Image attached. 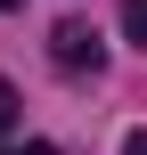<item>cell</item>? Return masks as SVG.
Listing matches in <instances>:
<instances>
[{
    "label": "cell",
    "mask_w": 147,
    "mask_h": 155,
    "mask_svg": "<svg viewBox=\"0 0 147 155\" xmlns=\"http://www.w3.org/2000/svg\"><path fill=\"white\" fill-rule=\"evenodd\" d=\"M49 57H57L65 74H98V57H106V41H98V25H82V16H65V25L49 33Z\"/></svg>",
    "instance_id": "obj_1"
},
{
    "label": "cell",
    "mask_w": 147,
    "mask_h": 155,
    "mask_svg": "<svg viewBox=\"0 0 147 155\" xmlns=\"http://www.w3.org/2000/svg\"><path fill=\"white\" fill-rule=\"evenodd\" d=\"M123 33H131V41L147 49V0H123Z\"/></svg>",
    "instance_id": "obj_2"
},
{
    "label": "cell",
    "mask_w": 147,
    "mask_h": 155,
    "mask_svg": "<svg viewBox=\"0 0 147 155\" xmlns=\"http://www.w3.org/2000/svg\"><path fill=\"white\" fill-rule=\"evenodd\" d=\"M8 131H16V90L0 82V139H8Z\"/></svg>",
    "instance_id": "obj_3"
},
{
    "label": "cell",
    "mask_w": 147,
    "mask_h": 155,
    "mask_svg": "<svg viewBox=\"0 0 147 155\" xmlns=\"http://www.w3.org/2000/svg\"><path fill=\"white\" fill-rule=\"evenodd\" d=\"M123 155H147V131H131V139H123Z\"/></svg>",
    "instance_id": "obj_4"
},
{
    "label": "cell",
    "mask_w": 147,
    "mask_h": 155,
    "mask_svg": "<svg viewBox=\"0 0 147 155\" xmlns=\"http://www.w3.org/2000/svg\"><path fill=\"white\" fill-rule=\"evenodd\" d=\"M16 155H57V147H16Z\"/></svg>",
    "instance_id": "obj_5"
},
{
    "label": "cell",
    "mask_w": 147,
    "mask_h": 155,
    "mask_svg": "<svg viewBox=\"0 0 147 155\" xmlns=\"http://www.w3.org/2000/svg\"><path fill=\"white\" fill-rule=\"evenodd\" d=\"M0 8H16V0H0Z\"/></svg>",
    "instance_id": "obj_6"
}]
</instances>
